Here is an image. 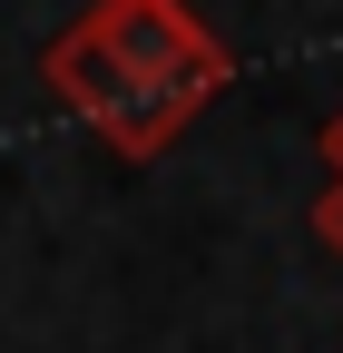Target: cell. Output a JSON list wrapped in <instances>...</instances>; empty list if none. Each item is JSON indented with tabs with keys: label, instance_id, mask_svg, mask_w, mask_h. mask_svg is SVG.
<instances>
[{
	"label": "cell",
	"instance_id": "1",
	"mask_svg": "<svg viewBox=\"0 0 343 353\" xmlns=\"http://www.w3.org/2000/svg\"><path fill=\"white\" fill-rule=\"evenodd\" d=\"M226 39L206 30L187 0H89L50 50L39 79L50 99L89 128V138L127 167H147L187 138V118H206V99L226 88Z\"/></svg>",
	"mask_w": 343,
	"mask_h": 353
},
{
	"label": "cell",
	"instance_id": "3",
	"mask_svg": "<svg viewBox=\"0 0 343 353\" xmlns=\"http://www.w3.org/2000/svg\"><path fill=\"white\" fill-rule=\"evenodd\" d=\"M324 167H333V176H343V108H333V118H324Z\"/></svg>",
	"mask_w": 343,
	"mask_h": 353
},
{
	"label": "cell",
	"instance_id": "2",
	"mask_svg": "<svg viewBox=\"0 0 343 353\" xmlns=\"http://www.w3.org/2000/svg\"><path fill=\"white\" fill-rule=\"evenodd\" d=\"M314 236H324V255H343V176L314 196Z\"/></svg>",
	"mask_w": 343,
	"mask_h": 353
}]
</instances>
